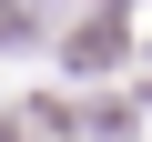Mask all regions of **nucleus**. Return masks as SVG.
Returning a JSON list of instances; mask_svg holds the SVG:
<instances>
[{
	"label": "nucleus",
	"instance_id": "1",
	"mask_svg": "<svg viewBox=\"0 0 152 142\" xmlns=\"http://www.w3.org/2000/svg\"><path fill=\"white\" fill-rule=\"evenodd\" d=\"M0 31H20V10H10V0H0Z\"/></svg>",
	"mask_w": 152,
	"mask_h": 142
}]
</instances>
